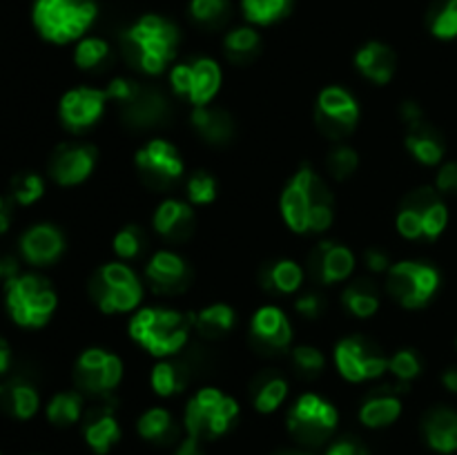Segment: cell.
Wrapping results in <instances>:
<instances>
[{"label": "cell", "mask_w": 457, "mask_h": 455, "mask_svg": "<svg viewBox=\"0 0 457 455\" xmlns=\"http://www.w3.org/2000/svg\"><path fill=\"white\" fill-rule=\"evenodd\" d=\"M179 29L163 16L147 13L123 34V52L129 65L145 74H161L172 62Z\"/></svg>", "instance_id": "1"}, {"label": "cell", "mask_w": 457, "mask_h": 455, "mask_svg": "<svg viewBox=\"0 0 457 455\" xmlns=\"http://www.w3.org/2000/svg\"><path fill=\"white\" fill-rule=\"evenodd\" d=\"M195 319L170 308H141L129 319V335L150 355L170 357L181 351Z\"/></svg>", "instance_id": "2"}, {"label": "cell", "mask_w": 457, "mask_h": 455, "mask_svg": "<svg viewBox=\"0 0 457 455\" xmlns=\"http://www.w3.org/2000/svg\"><path fill=\"white\" fill-rule=\"evenodd\" d=\"M94 0H34L31 18L45 40L67 45L83 38L85 31L96 21Z\"/></svg>", "instance_id": "3"}, {"label": "cell", "mask_w": 457, "mask_h": 455, "mask_svg": "<svg viewBox=\"0 0 457 455\" xmlns=\"http://www.w3.org/2000/svg\"><path fill=\"white\" fill-rule=\"evenodd\" d=\"M4 302L12 319L25 328H40L56 310V293L40 275H13L4 281Z\"/></svg>", "instance_id": "4"}, {"label": "cell", "mask_w": 457, "mask_h": 455, "mask_svg": "<svg viewBox=\"0 0 457 455\" xmlns=\"http://www.w3.org/2000/svg\"><path fill=\"white\" fill-rule=\"evenodd\" d=\"M239 415L235 397L223 395L219 388H201L186 406L187 435L208 442L223 435Z\"/></svg>", "instance_id": "5"}, {"label": "cell", "mask_w": 457, "mask_h": 455, "mask_svg": "<svg viewBox=\"0 0 457 455\" xmlns=\"http://www.w3.org/2000/svg\"><path fill=\"white\" fill-rule=\"evenodd\" d=\"M89 294L103 312H129L141 303L143 285L128 263H105L89 281Z\"/></svg>", "instance_id": "6"}, {"label": "cell", "mask_w": 457, "mask_h": 455, "mask_svg": "<svg viewBox=\"0 0 457 455\" xmlns=\"http://www.w3.org/2000/svg\"><path fill=\"white\" fill-rule=\"evenodd\" d=\"M337 422V409L315 393L299 397L288 413V431L306 446H317L328 440Z\"/></svg>", "instance_id": "7"}, {"label": "cell", "mask_w": 457, "mask_h": 455, "mask_svg": "<svg viewBox=\"0 0 457 455\" xmlns=\"http://www.w3.org/2000/svg\"><path fill=\"white\" fill-rule=\"evenodd\" d=\"M386 285L404 308H422L440 288V272L424 261H400L388 270Z\"/></svg>", "instance_id": "8"}, {"label": "cell", "mask_w": 457, "mask_h": 455, "mask_svg": "<svg viewBox=\"0 0 457 455\" xmlns=\"http://www.w3.org/2000/svg\"><path fill=\"white\" fill-rule=\"evenodd\" d=\"M315 119L321 134L328 138H344L355 129L360 120V105L348 89L330 85L317 96Z\"/></svg>", "instance_id": "9"}, {"label": "cell", "mask_w": 457, "mask_h": 455, "mask_svg": "<svg viewBox=\"0 0 457 455\" xmlns=\"http://www.w3.org/2000/svg\"><path fill=\"white\" fill-rule=\"evenodd\" d=\"M123 377V364L114 352H107L103 348H87L79 357L74 368L76 386L89 395H103L119 386Z\"/></svg>", "instance_id": "10"}, {"label": "cell", "mask_w": 457, "mask_h": 455, "mask_svg": "<svg viewBox=\"0 0 457 455\" xmlns=\"http://www.w3.org/2000/svg\"><path fill=\"white\" fill-rule=\"evenodd\" d=\"M335 364L348 382H366L382 377L388 370V357L370 351L360 337H346L335 346Z\"/></svg>", "instance_id": "11"}, {"label": "cell", "mask_w": 457, "mask_h": 455, "mask_svg": "<svg viewBox=\"0 0 457 455\" xmlns=\"http://www.w3.org/2000/svg\"><path fill=\"white\" fill-rule=\"evenodd\" d=\"M137 168L145 186L168 187L183 174V161L177 147L163 138H154L137 152Z\"/></svg>", "instance_id": "12"}, {"label": "cell", "mask_w": 457, "mask_h": 455, "mask_svg": "<svg viewBox=\"0 0 457 455\" xmlns=\"http://www.w3.org/2000/svg\"><path fill=\"white\" fill-rule=\"evenodd\" d=\"M320 181L311 165H302L281 194V217L286 226L297 235L308 232V214H311L312 199H315V186Z\"/></svg>", "instance_id": "13"}, {"label": "cell", "mask_w": 457, "mask_h": 455, "mask_svg": "<svg viewBox=\"0 0 457 455\" xmlns=\"http://www.w3.org/2000/svg\"><path fill=\"white\" fill-rule=\"evenodd\" d=\"M96 147L87 143H67L54 152L49 174L58 186H79L96 168Z\"/></svg>", "instance_id": "14"}, {"label": "cell", "mask_w": 457, "mask_h": 455, "mask_svg": "<svg viewBox=\"0 0 457 455\" xmlns=\"http://www.w3.org/2000/svg\"><path fill=\"white\" fill-rule=\"evenodd\" d=\"M107 94L94 87H76L70 89L65 96L61 98V120L65 128L80 132L87 129L101 119L103 110H105Z\"/></svg>", "instance_id": "15"}, {"label": "cell", "mask_w": 457, "mask_h": 455, "mask_svg": "<svg viewBox=\"0 0 457 455\" xmlns=\"http://www.w3.org/2000/svg\"><path fill=\"white\" fill-rule=\"evenodd\" d=\"M145 277L152 284V288L159 290V293L177 294L190 285L192 270L186 263V259L179 257L177 252L161 250L145 266Z\"/></svg>", "instance_id": "16"}, {"label": "cell", "mask_w": 457, "mask_h": 455, "mask_svg": "<svg viewBox=\"0 0 457 455\" xmlns=\"http://www.w3.org/2000/svg\"><path fill=\"white\" fill-rule=\"evenodd\" d=\"M250 335L257 346L266 348V351H281L293 339V326L281 308L263 306L253 315Z\"/></svg>", "instance_id": "17"}, {"label": "cell", "mask_w": 457, "mask_h": 455, "mask_svg": "<svg viewBox=\"0 0 457 455\" xmlns=\"http://www.w3.org/2000/svg\"><path fill=\"white\" fill-rule=\"evenodd\" d=\"M65 250V236L52 223H38L21 236V252L34 266H49Z\"/></svg>", "instance_id": "18"}, {"label": "cell", "mask_w": 457, "mask_h": 455, "mask_svg": "<svg viewBox=\"0 0 457 455\" xmlns=\"http://www.w3.org/2000/svg\"><path fill=\"white\" fill-rule=\"evenodd\" d=\"M355 270V257L346 245L320 244L311 254V272L321 284L346 281Z\"/></svg>", "instance_id": "19"}, {"label": "cell", "mask_w": 457, "mask_h": 455, "mask_svg": "<svg viewBox=\"0 0 457 455\" xmlns=\"http://www.w3.org/2000/svg\"><path fill=\"white\" fill-rule=\"evenodd\" d=\"M120 112L134 128H154L168 116V101L154 87L138 85L137 92L120 105Z\"/></svg>", "instance_id": "20"}, {"label": "cell", "mask_w": 457, "mask_h": 455, "mask_svg": "<svg viewBox=\"0 0 457 455\" xmlns=\"http://www.w3.org/2000/svg\"><path fill=\"white\" fill-rule=\"evenodd\" d=\"M154 230L170 241H186L195 232V210L179 199H165L154 210Z\"/></svg>", "instance_id": "21"}, {"label": "cell", "mask_w": 457, "mask_h": 455, "mask_svg": "<svg viewBox=\"0 0 457 455\" xmlns=\"http://www.w3.org/2000/svg\"><path fill=\"white\" fill-rule=\"evenodd\" d=\"M355 65L361 74L378 85H386L395 74L397 58L388 45L370 40L355 54Z\"/></svg>", "instance_id": "22"}, {"label": "cell", "mask_w": 457, "mask_h": 455, "mask_svg": "<svg viewBox=\"0 0 457 455\" xmlns=\"http://www.w3.org/2000/svg\"><path fill=\"white\" fill-rule=\"evenodd\" d=\"M424 437L427 444L437 453H455L457 451V413L445 406L428 410L424 418Z\"/></svg>", "instance_id": "23"}, {"label": "cell", "mask_w": 457, "mask_h": 455, "mask_svg": "<svg viewBox=\"0 0 457 455\" xmlns=\"http://www.w3.org/2000/svg\"><path fill=\"white\" fill-rule=\"evenodd\" d=\"M192 125L199 132V136L204 141L212 143V145H223L235 134L232 116L228 112H223L221 107H195V112H192Z\"/></svg>", "instance_id": "24"}, {"label": "cell", "mask_w": 457, "mask_h": 455, "mask_svg": "<svg viewBox=\"0 0 457 455\" xmlns=\"http://www.w3.org/2000/svg\"><path fill=\"white\" fill-rule=\"evenodd\" d=\"M83 435L85 442L89 444V449H92L94 453L103 455L120 440V426L110 410L98 409L92 410V413L85 418Z\"/></svg>", "instance_id": "25"}, {"label": "cell", "mask_w": 457, "mask_h": 455, "mask_svg": "<svg viewBox=\"0 0 457 455\" xmlns=\"http://www.w3.org/2000/svg\"><path fill=\"white\" fill-rule=\"evenodd\" d=\"M221 67L212 58H196L192 62V92L187 101L195 107L208 105L221 87Z\"/></svg>", "instance_id": "26"}, {"label": "cell", "mask_w": 457, "mask_h": 455, "mask_svg": "<svg viewBox=\"0 0 457 455\" xmlns=\"http://www.w3.org/2000/svg\"><path fill=\"white\" fill-rule=\"evenodd\" d=\"M0 406L13 418L29 419L38 410L40 397L36 388L27 384L25 379H12L0 388Z\"/></svg>", "instance_id": "27"}, {"label": "cell", "mask_w": 457, "mask_h": 455, "mask_svg": "<svg viewBox=\"0 0 457 455\" xmlns=\"http://www.w3.org/2000/svg\"><path fill=\"white\" fill-rule=\"evenodd\" d=\"M406 147L415 156V161H420L422 165H437L445 156V141L424 120L418 125H411L409 134H406Z\"/></svg>", "instance_id": "28"}, {"label": "cell", "mask_w": 457, "mask_h": 455, "mask_svg": "<svg viewBox=\"0 0 457 455\" xmlns=\"http://www.w3.org/2000/svg\"><path fill=\"white\" fill-rule=\"evenodd\" d=\"M303 270L293 259H279V261L266 263L262 270V285L277 294H293L302 288Z\"/></svg>", "instance_id": "29"}, {"label": "cell", "mask_w": 457, "mask_h": 455, "mask_svg": "<svg viewBox=\"0 0 457 455\" xmlns=\"http://www.w3.org/2000/svg\"><path fill=\"white\" fill-rule=\"evenodd\" d=\"M402 413V401L395 393L391 391H378L373 397L361 404L360 419L364 426L369 428H384L391 426Z\"/></svg>", "instance_id": "30"}, {"label": "cell", "mask_w": 457, "mask_h": 455, "mask_svg": "<svg viewBox=\"0 0 457 455\" xmlns=\"http://www.w3.org/2000/svg\"><path fill=\"white\" fill-rule=\"evenodd\" d=\"M187 379H190V375H187L186 366L170 360L159 361L150 375L152 391L161 397H172L181 393L187 386Z\"/></svg>", "instance_id": "31"}, {"label": "cell", "mask_w": 457, "mask_h": 455, "mask_svg": "<svg viewBox=\"0 0 457 455\" xmlns=\"http://www.w3.org/2000/svg\"><path fill=\"white\" fill-rule=\"evenodd\" d=\"M235 326V310L226 303H212L195 317L196 333L208 339H219Z\"/></svg>", "instance_id": "32"}, {"label": "cell", "mask_w": 457, "mask_h": 455, "mask_svg": "<svg viewBox=\"0 0 457 455\" xmlns=\"http://www.w3.org/2000/svg\"><path fill=\"white\" fill-rule=\"evenodd\" d=\"M342 302L351 315L360 317V319H366V317H373L375 312H378L379 294L373 284L361 279V281H355V284H351L346 290H344Z\"/></svg>", "instance_id": "33"}, {"label": "cell", "mask_w": 457, "mask_h": 455, "mask_svg": "<svg viewBox=\"0 0 457 455\" xmlns=\"http://www.w3.org/2000/svg\"><path fill=\"white\" fill-rule=\"evenodd\" d=\"M141 437L150 442H161V444H168L177 437V426H174V419L170 415V410L165 409H150L138 418L137 424Z\"/></svg>", "instance_id": "34"}, {"label": "cell", "mask_w": 457, "mask_h": 455, "mask_svg": "<svg viewBox=\"0 0 457 455\" xmlns=\"http://www.w3.org/2000/svg\"><path fill=\"white\" fill-rule=\"evenodd\" d=\"M286 395H288V382L279 375H270L254 384L253 404L259 413H275L284 404Z\"/></svg>", "instance_id": "35"}, {"label": "cell", "mask_w": 457, "mask_h": 455, "mask_svg": "<svg viewBox=\"0 0 457 455\" xmlns=\"http://www.w3.org/2000/svg\"><path fill=\"white\" fill-rule=\"evenodd\" d=\"M293 0H241V12L253 25H272L288 16Z\"/></svg>", "instance_id": "36"}, {"label": "cell", "mask_w": 457, "mask_h": 455, "mask_svg": "<svg viewBox=\"0 0 457 455\" xmlns=\"http://www.w3.org/2000/svg\"><path fill=\"white\" fill-rule=\"evenodd\" d=\"M83 418V400L79 393H58L47 404V419L54 426H71Z\"/></svg>", "instance_id": "37"}, {"label": "cell", "mask_w": 457, "mask_h": 455, "mask_svg": "<svg viewBox=\"0 0 457 455\" xmlns=\"http://www.w3.org/2000/svg\"><path fill=\"white\" fill-rule=\"evenodd\" d=\"M259 45H262V38L253 27H237L223 40L226 56L232 62H248L259 52Z\"/></svg>", "instance_id": "38"}, {"label": "cell", "mask_w": 457, "mask_h": 455, "mask_svg": "<svg viewBox=\"0 0 457 455\" xmlns=\"http://www.w3.org/2000/svg\"><path fill=\"white\" fill-rule=\"evenodd\" d=\"M107 56H110V45L96 36L83 38L74 49V62L80 70H96L107 61Z\"/></svg>", "instance_id": "39"}, {"label": "cell", "mask_w": 457, "mask_h": 455, "mask_svg": "<svg viewBox=\"0 0 457 455\" xmlns=\"http://www.w3.org/2000/svg\"><path fill=\"white\" fill-rule=\"evenodd\" d=\"M431 25L433 36L442 40H451L457 36V0H442L431 13Z\"/></svg>", "instance_id": "40"}, {"label": "cell", "mask_w": 457, "mask_h": 455, "mask_svg": "<svg viewBox=\"0 0 457 455\" xmlns=\"http://www.w3.org/2000/svg\"><path fill=\"white\" fill-rule=\"evenodd\" d=\"M112 245H114L116 257L129 261V259H137L138 254H143V250H145V235H143L138 226H125L123 230L116 232Z\"/></svg>", "instance_id": "41"}, {"label": "cell", "mask_w": 457, "mask_h": 455, "mask_svg": "<svg viewBox=\"0 0 457 455\" xmlns=\"http://www.w3.org/2000/svg\"><path fill=\"white\" fill-rule=\"evenodd\" d=\"M45 194V181L34 172L18 174L12 178V196L16 203L31 205Z\"/></svg>", "instance_id": "42"}, {"label": "cell", "mask_w": 457, "mask_h": 455, "mask_svg": "<svg viewBox=\"0 0 457 455\" xmlns=\"http://www.w3.org/2000/svg\"><path fill=\"white\" fill-rule=\"evenodd\" d=\"M230 13L228 0H190V16L201 25H221Z\"/></svg>", "instance_id": "43"}, {"label": "cell", "mask_w": 457, "mask_h": 455, "mask_svg": "<svg viewBox=\"0 0 457 455\" xmlns=\"http://www.w3.org/2000/svg\"><path fill=\"white\" fill-rule=\"evenodd\" d=\"M388 370H391V375L397 382L409 384L411 379H415L422 373V360H420V355L415 351L404 348V351H397L395 355L388 360Z\"/></svg>", "instance_id": "44"}, {"label": "cell", "mask_w": 457, "mask_h": 455, "mask_svg": "<svg viewBox=\"0 0 457 455\" xmlns=\"http://www.w3.org/2000/svg\"><path fill=\"white\" fill-rule=\"evenodd\" d=\"M357 163H360V156H357V152L353 150V147L337 145L328 154V161H326V168H328V172L333 174L335 178L344 181V178H348L353 172H355Z\"/></svg>", "instance_id": "45"}, {"label": "cell", "mask_w": 457, "mask_h": 455, "mask_svg": "<svg viewBox=\"0 0 457 455\" xmlns=\"http://www.w3.org/2000/svg\"><path fill=\"white\" fill-rule=\"evenodd\" d=\"M187 199L196 205H208L217 199V181L208 172H195L187 178Z\"/></svg>", "instance_id": "46"}, {"label": "cell", "mask_w": 457, "mask_h": 455, "mask_svg": "<svg viewBox=\"0 0 457 455\" xmlns=\"http://www.w3.org/2000/svg\"><path fill=\"white\" fill-rule=\"evenodd\" d=\"M293 364L306 377H317L324 370V355L312 346H297L293 351Z\"/></svg>", "instance_id": "47"}, {"label": "cell", "mask_w": 457, "mask_h": 455, "mask_svg": "<svg viewBox=\"0 0 457 455\" xmlns=\"http://www.w3.org/2000/svg\"><path fill=\"white\" fill-rule=\"evenodd\" d=\"M422 217H424V236L433 241L445 232L446 223H449V210H446V205L442 203V199H437L436 203H431L427 210H424Z\"/></svg>", "instance_id": "48"}, {"label": "cell", "mask_w": 457, "mask_h": 455, "mask_svg": "<svg viewBox=\"0 0 457 455\" xmlns=\"http://www.w3.org/2000/svg\"><path fill=\"white\" fill-rule=\"evenodd\" d=\"M395 226H397V232H400L404 239H420V236H424L422 212L409 208V205H402V210L397 212Z\"/></svg>", "instance_id": "49"}, {"label": "cell", "mask_w": 457, "mask_h": 455, "mask_svg": "<svg viewBox=\"0 0 457 455\" xmlns=\"http://www.w3.org/2000/svg\"><path fill=\"white\" fill-rule=\"evenodd\" d=\"M170 83H172V89L179 94V96L190 98L192 62H179V65H174L172 71H170Z\"/></svg>", "instance_id": "50"}, {"label": "cell", "mask_w": 457, "mask_h": 455, "mask_svg": "<svg viewBox=\"0 0 457 455\" xmlns=\"http://www.w3.org/2000/svg\"><path fill=\"white\" fill-rule=\"evenodd\" d=\"M137 87H138L137 80L123 79V76H119V79H114L110 85H107L105 94H107V98H110V101H116L119 105H123V103L128 101V98L132 96L134 92H137Z\"/></svg>", "instance_id": "51"}, {"label": "cell", "mask_w": 457, "mask_h": 455, "mask_svg": "<svg viewBox=\"0 0 457 455\" xmlns=\"http://www.w3.org/2000/svg\"><path fill=\"white\" fill-rule=\"evenodd\" d=\"M436 190L442 192V194H457V163L451 161V163H445L437 172L436 178Z\"/></svg>", "instance_id": "52"}, {"label": "cell", "mask_w": 457, "mask_h": 455, "mask_svg": "<svg viewBox=\"0 0 457 455\" xmlns=\"http://www.w3.org/2000/svg\"><path fill=\"white\" fill-rule=\"evenodd\" d=\"M295 308H297V312H302L306 319H315V317H320L321 312V297H317V294H302V297L295 302Z\"/></svg>", "instance_id": "53"}, {"label": "cell", "mask_w": 457, "mask_h": 455, "mask_svg": "<svg viewBox=\"0 0 457 455\" xmlns=\"http://www.w3.org/2000/svg\"><path fill=\"white\" fill-rule=\"evenodd\" d=\"M366 266L373 272H388L391 270V259H388V254L384 250L370 248L366 250Z\"/></svg>", "instance_id": "54"}, {"label": "cell", "mask_w": 457, "mask_h": 455, "mask_svg": "<svg viewBox=\"0 0 457 455\" xmlns=\"http://www.w3.org/2000/svg\"><path fill=\"white\" fill-rule=\"evenodd\" d=\"M326 455H366V449L355 440H339L328 446Z\"/></svg>", "instance_id": "55"}, {"label": "cell", "mask_w": 457, "mask_h": 455, "mask_svg": "<svg viewBox=\"0 0 457 455\" xmlns=\"http://www.w3.org/2000/svg\"><path fill=\"white\" fill-rule=\"evenodd\" d=\"M174 455H205L204 453V440L187 435L186 440L179 442L177 453H174Z\"/></svg>", "instance_id": "56"}, {"label": "cell", "mask_w": 457, "mask_h": 455, "mask_svg": "<svg viewBox=\"0 0 457 455\" xmlns=\"http://www.w3.org/2000/svg\"><path fill=\"white\" fill-rule=\"evenodd\" d=\"M400 114H402V120H406V123H409V128L411 125L422 123V107H420L418 103H413V101L402 103Z\"/></svg>", "instance_id": "57"}, {"label": "cell", "mask_w": 457, "mask_h": 455, "mask_svg": "<svg viewBox=\"0 0 457 455\" xmlns=\"http://www.w3.org/2000/svg\"><path fill=\"white\" fill-rule=\"evenodd\" d=\"M13 275H18V268L13 259H0V279L7 281L12 279Z\"/></svg>", "instance_id": "58"}, {"label": "cell", "mask_w": 457, "mask_h": 455, "mask_svg": "<svg viewBox=\"0 0 457 455\" xmlns=\"http://www.w3.org/2000/svg\"><path fill=\"white\" fill-rule=\"evenodd\" d=\"M9 221H12V214H9V205H7V201L0 196V235H3V232H7Z\"/></svg>", "instance_id": "59"}, {"label": "cell", "mask_w": 457, "mask_h": 455, "mask_svg": "<svg viewBox=\"0 0 457 455\" xmlns=\"http://www.w3.org/2000/svg\"><path fill=\"white\" fill-rule=\"evenodd\" d=\"M442 382L449 388L451 393H457V368H449L445 375H442Z\"/></svg>", "instance_id": "60"}, {"label": "cell", "mask_w": 457, "mask_h": 455, "mask_svg": "<svg viewBox=\"0 0 457 455\" xmlns=\"http://www.w3.org/2000/svg\"><path fill=\"white\" fill-rule=\"evenodd\" d=\"M9 368V346L4 343V339L0 337V375Z\"/></svg>", "instance_id": "61"}, {"label": "cell", "mask_w": 457, "mask_h": 455, "mask_svg": "<svg viewBox=\"0 0 457 455\" xmlns=\"http://www.w3.org/2000/svg\"><path fill=\"white\" fill-rule=\"evenodd\" d=\"M286 455H306V453H286Z\"/></svg>", "instance_id": "62"}]
</instances>
